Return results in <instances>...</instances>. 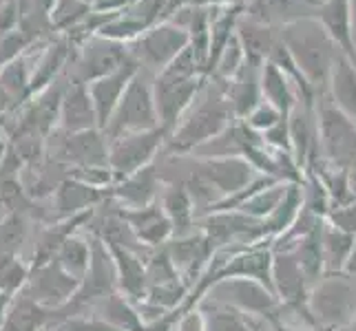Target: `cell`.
Instances as JSON below:
<instances>
[{
    "instance_id": "d6a6232c",
    "label": "cell",
    "mask_w": 356,
    "mask_h": 331,
    "mask_svg": "<svg viewBox=\"0 0 356 331\" xmlns=\"http://www.w3.org/2000/svg\"><path fill=\"white\" fill-rule=\"evenodd\" d=\"M155 181H157L155 179V168L153 166H144L135 175L127 177V181L122 183V188L118 190V194L124 201L133 203L135 207H142L146 201L153 197Z\"/></svg>"
},
{
    "instance_id": "f546056e",
    "label": "cell",
    "mask_w": 356,
    "mask_h": 331,
    "mask_svg": "<svg viewBox=\"0 0 356 331\" xmlns=\"http://www.w3.org/2000/svg\"><path fill=\"white\" fill-rule=\"evenodd\" d=\"M321 226H323V221L312 232H308L303 239H299L297 245L292 248L294 256H297V261H299V265L303 269L305 278H308V283H312V285L325 274L323 252H321Z\"/></svg>"
},
{
    "instance_id": "1f68e13d",
    "label": "cell",
    "mask_w": 356,
    "mask_h": 331,
    "mask_svg": "<svg viewBox=\"0 0 356 331\" xmlns=\"http://www.w3.org/2000/svg\"><path fill=\"white\" fill-rule=\"evenodd\" d=\"M47 321V312L31 296H22L14 309L9 312L7 321L0 331H38Z\"/></svg>"
},
{
    "instance_id": "e575fe53",
    "label": "cell",
    "mask_w": 356,
    "mask_h": 331,
    "mask_svg": "<svg viewBox=\"0 0 356 331\" xmlns=\"http://www.w3.org/2000/svg\"><path fill=\"white\" fill-rule=\"evenodd\" d=\"M286 188H288L286 181H277L275 186H270L266 190H259L257 194H252V197L248 201H243L237 210L243 212V214H248V217H254V219H266L279 205Z\"/></svg>"
},
{
    "instance_id": "ffe728a7",
    "label": "cell",
    "mask_w": 356,
    "mask_h": 331,
    "mask_svg": "<svg viewBox=\"0 0 356 331\" xmlns=\"http://www.w3.org/2000/svg\"><path fill=\"white\" fill-rule=\"evenodd\" d=\"M235 35L241 42L245 60L252 65H264L279 38V31H275L273 24H266L248 14H241L235 24Z\"/></svg>"
},
{
    "instance_id": "c3c4849f",
    "label": "cell",
    "mask_w": 356,
    "mask_h": 331,
    "mask_svg": "<svg viewBox=\"0 0 356 331\" xmlns=\"http://www.w3.org/2000/svg\"><path fill=\"white\" fill-rule=\"evenodd\" d=\"M179 331H204V323H202V318L197 314H191L186 321L181 323Z\"/></svg>"
},
{
    "instance_id": "4316f807",
    "label": "cell",
    "mask_w": 356,
    "mask_h": 331,
    "mask_svg": "<svg viewBox=\"0 0 356 331\" xmlns=\"http://www.w3.org/2000/svg\"><path fill=\"white\" fill-rule=\"evenodd\" d=\"M303 207V183H288L279 205L264 219V232L268 235H284V232L297 221Z\"/></svg>"
},
{
    "instance_id": "5b68a950",
    "label": "cell",
    "mask_w": 356,
    "mask_h": 331,
    "mask_svg": "<svg viewBox=\"0 0 356 331\" xmlns=\"http://www.w3.org/2000/svg\"><path fill=\"white\" fill-rule=\"evenodd\" d=\"M188 44V31L175 24L173 20H166L146 29L138 40L127 44V49L140 67L144 65L146 69L159 73L173 62Z\"/></svg>"
},
{
    "instance_id": "8992f818",
    "label": "cell",
    "mask_w": 356,
    "mask_h": 331,
    "mask_svg": "<svg viewBox=\"0 0 356 331\" xmlns=\"http://www.w3.org/2000/svg\"><path fill=\"white\" fill-rule=\"evenodd\" d=\"M208 78H184L175 76V73L159 71L153 82V104H155V115H157V126L166 135H170L177 128V119L186 110L195 95H197Z\"/></svg>"
},
{
    "instance_id": "52a82bcc",
    "label": "cell",
    "mask_w": 356,
    "mask_h": 331,
    "mask_svg": "<svg viewBox=\"0 0 356 331\" xmlns=\"http://www.w3.org/2000/svg\"><path fill=\"white\" fill-rule=\"evenodd\" d=\"M155 126H157V115H155V104H153V87L138 71L135 78L129 82L127 91L122 93L104 130L111 135V137H118L122 133L151 130Z\"/></svg>"
},
{
    "instance_id": "91938a15",
    "label": "cell",
    "mask_w": 356,
    "mask_h": 331,
    "mask_svg": "<svg viewBox=\"0 0 356 331\" xmlns=\"http://www.w3.org/2000/svg\"><path fill=\"white\" fill-rule=\"evenodd\" d=\"M352 325H354V331H356V321H354V323H352Z\"/></svg>"
},
{
    "instance_id": "f1b7e54d",
    "label": "cell",
    "mask_w": 356,
    "mask_h": 331,
    "mask_svg": "<svg viewBox=\"0 0 356 331\" xmlns=\"http://www.w3.org/2000/svg\"><path fill=\"white\" fill-rule=\"evenodd\" d=\"M31 65L27 53H22L18 58H14L11 62H7L3 69H0V89H3L11 106L22 104L24 100H29V82H31Z\"/></svg>"
},
{
    "instance_id": "74e56055",
    "label": "cell",
    "mask_w": 356,
    "mask_h": 331,
    "mask_svg": "<svg viewBox=\"0 0 356 331\" xmlns=\"http://www.w3.org/2000/svg\"><path fill=\"white\" fill-rule=\"evenodd\" d=\"M97 197H100L97 190H93L91 186H87V183L65 181L63 186L58 188V210L63 214L76 212V210H80V207L95 201Z\"/></svg>"
},
{
    "instance_id": "603a6c76",
    "label": "cell",
    "mask_w": 356,
    "mask_h": 331,
    "mask_svg": "<svg viewBox=\"0 0 356 331\" xmlns=\"http://www.w3.org/2000/svg\"><path fill=\"white\" fill-rule=\"evenodd\" d=\"M69 58H71V42L67 40V35L49 42L44 46V51L40 53V58L35 60V67L31 71L29 97L38 95L40 91H44L49 87V84L56 82L60 73H63V69L67 67Z\"/></svg>"
},
{
    "instance_id": "bcb514c9",
    "label": "cell",
    "mask_w": 356,
    "mask_h": 331,
    "mask_svg": "<svg viewBox=\"0 0 356 331\" xmlns=\"http://www.w3.org/2000/svg\"><path fill=\"white\" fill-rule=\"evenodd\" d=\"M153 300L155 303H162V305H173L181 298L184 287H177L175 283H166V285H157L153 287Z\"/></svg>"
},
{
    "instance_id": "816d5d0a",
    "label": "cell",
    "mask_w": 356,
    "mask_h": 331,
    "mask_svg": "<svg viewBox=\"0 0 356 331\" xmlns=\"http://www.w3.org/2000/svg\"><path fill=\"white\" fill-rule=\"evenodd\" d=\"M346 173H348V183H350V190H352V194L356 197V162H352V164L346 168Z\"/></svg>"
},
{
    "instance_id": "d4e9b609",
    "label": "cell",
    "mask_w": 356,
    "mask_h": 331,
    "mask_svg": "<svg viewBox=\"0 0 356 331\" xmlns=\"http://www.w3.org/2000/svg\"><path fill=\"white\" fill-rule=\"evenodd\" d=\"M78 278L67 274L60 263H49L38 272V280L33 283V300L40 305H60L76 289Z\"/></svg>"
},
{
    "instance_id": "11a10c76",
    "label": "cell",
    "mask_w": 356,
    "mask_h": 331,
    "mask_svg": "<svg viewBox=\"0 0 356 331\" xmlns=\"http://www.w3.org/2000/svg\"><path fill=\"white\" fill-rule=\"evenodd\" d=\"M279 331H318L316 327H279Z\"/></svg>"
},
{
    "instance_id": "4dcf8cb0",
    "label": "cell",
    "mask_w": 356,
    "mask_h": 331,
    "mask_svg": "<svg viewBox=\"0 0 356 331\" xmlns=\"http://www.w3.org/2000/svg\"><path fill=\"white\" fill-rule=\"evenodd\" d=\"M91 278L84 291L80 294L82 298H91V296H102V294L111 291L113 287V267L111 259L106 256L100 243H93V254H91Z\"/></svg>"
},
{
    "instance_id": "7a4b0ae2",
    "label": "cell",
    "mask_w": 356,
    "mask_h": 331,
    "mask_svg": "<svg viewBox=\"0 0 356 331\" xmlns=\"http://www.w3.org/2000/svg\"><path fill=\"white\" fill-rule=\"evenodd\" d=\"M232 117L235 115H232L226 91L217 84L208 93L206 100L184 119V124L170 133L168 148L177 153H186L197 148V146H206L208 142H213L219 135L226 133Z\"/></svg>"
},
{
    "instance_id": "6125c7cd",
    "label": "cell",
    "mask_w": 356,
    "mask_h": 331,
    "mask_svg": "<svg viewBox=\"0 0 356 331\" xmlns=\"http://www.w3.org/2000/svg\"><path fill=\"white\" fill-rule=\"evenodd\" d=\"M87 3H91V5H93V0H87Z\"/></svg>"
},
{
    "instance_id": "d6986e66",
    "label": "cell",
    "mask_w": 356,
    "mask_h": 331,
    "mask_svg": "<svg viewBox=\"0 0 356 331\" xmlns=\"http://www.w3.org/2000/svg\"><path fill=\"white\" fill-rule=\"evenodd\" d=\"M259 78H261V65H252L245 60L237 76L224 87L235 117L245 119L250 115V110L261 102Z\"/></svg>"
},
{
    "instance_id": "f907efd6",
    "label": "cell",
    "mask_w": 356,
    "mask_h": 331,
    "mask_svg": "<svg viewBox=\"0 0 356 331\" xmlns=\"http://www.w3.org/2000/svg\"><path fill=\"white\" fill-rule=\"evenodd\" d=\"M343 274H348L350 278L356 280V239H354V245H352V252L348 256V263L343 267Z\"/></svg>"
},
{
    "instance_id": "680465c9",
    "label": "cell",
    "mask_w": 356,
    "mask_h": 331,
    "mask_svg": "<svg viewBox=\"0 0 356 331\" xmlns=\"http://www.w3.org/2000/svg\"><path fill=\"white\" fill-rule=\"evenodd\" d=\"M5 3H11V0H0V5H5Z\"/></svg>"
},
{
    "instance_id": "db71d44e",
    "label": "cell",
    "mask_w": 356,
    "mask_h": 331,
    "mask_svg": "<svg viewBox=\"0 0 356 331\" xmlns=\"http://www.w3.org/2000/svg\"><path fill=\"white\" fill-rule=\"evenodd\" d=\"M9 303V294L3 291L0 294V323H3V312H5V305Z\"/></svg>"
},
{
    "instance_id": "b9f144b4",
    "label": "cell",
    "mask_w": 356,
    "mask_h": 331,
    "mask_svg": "<svg viewBox=\"0 0 356 331\" xmlns=\"http://www.w3.org/2000/svg\"><path fill=\"white\" fill-rule=\"evenodd\" d=\"M281 119H286V117H281V113L279 110L273 106V104H268V102H259L257 104L252 110H250V115L245 117L243 121L248 124V128H252L254 133H266V130H270L273 128L277 121H281Z\"/></svg>"
},
{
    "instance_id": "836d02e7",
    "label": "cell",
    "mask_w": 356,
    "mask_h": 331,
    "mask_svg": "<svg viewBox=\"0 0 356 331\" xmlns=\"http://www.w3.org/2000/svg\"><path fill=\"white\" fill-rule=\"evenodd\" d=\"M91 11L93 7L87 0H58L51 14H49V22H51V29L65 35L67 31H71L76 24H80L87 18Z\"/></svg>"
},
{
    "instance_id": "d590c367",
    "label": "cell",
    "mask_w": 356,
    "mask_h": 331,
    "mask_svg": "<svg viewBox=\"0 0 356 331\" xmlns=\"http://www.w3.org/2000/svg\"><path fill=\"white\" fill-rule=\"evenodd\" d=\"M211 243L206 241V237L188 239V241H175L170 245V263L177 267H191V272H195V263L202 265L204 259L211 254Z\"/></svg>"
},
{
    "instance_id": "9f6ffc18",
    "label": "cell",
    "mask_w": 356,
    "mask_h": 331,
    "mask_svg": "<svg viewBox=\"0 0 356 331\" xmlns=\"http://www.w3.org/2000/svg\"><path fill=\"white\" fill-rule=\"evenodd\" d=\"M350 9H352V22H354V29H356V0H350Z\"/></svg>"
},
{
    "instance_id": "44dd1931",
    "label": "cell",
    "mask_w": 356,
    "mask_h": 331,
    "mask_svg": "<svg viewBox=\"0 0 356 331\" xmlns=\"http://www.w3.org/2000/svg\"><path fill=\"white\" fill-rule=\"evenodd\" d=\"M60 124L67 133H82L97 128L95 108L89 97L87 84L73 82L67 84L63 97V108H60Z\"/></svg>"
},
{
    "instance_id": "f35d334b",
    "label": "cell",
    "mask_w": 356,
    "mask_h": 331,
    "mask_svg": "<svg viewBox=\"0 0 356 331\" xmlns=\"http://www.w3.org/2000/svg\"><path fill=\"white\" fill-rule=\"evenodd\" d=\"M115 256H118V265H120V274H122V285L129 294L133 296H142L144 291V283H146V276H144V269L142 263L135 259V256L129 250H122L111 245Z\"/></svg>"
},
{
    "instance_id": "8fae6325",
    "label": "cell",
    "mask_w": 356,
    "mask_h": 331,
    "mask_svg": "<svg viewBox=\"0 0 356 331\" xmlns=\"http://www.w3.org/2000/svg\"><path fill=\"white\" fill-rule=\"evenodd\" d=\"M235 305L241 312L250 314H275L277 307V296L270 289H266L261 283H257L252 278H224L217 280L215 289L211 291V296Z\"/></svg>"
},
{
    "instance_id": "6da1fadb",
    "label": "cell",
    "mask_w": 356,
    "mask_h": 331,
    "mask_svg": "<svg viewBox=\"0 0 356 331\" xmlns=\"http://www.w3.org/2000/svg\"><path fill=\"white\" fill-rule=\"evenodd\" d=\"M279 40L284 42L294 65L303 73V78L312 84L316 95L325 93L330 71H332L334 60L341 51L330 40V35L318 24V20L301 18L284 24V27H279Z\"/></svg>"
},
{
    "instance_id": "9c48e42d",
    "label": "cell",
    "mask_w": 356,
    "mask_h": 331,
    "mask_svg": "<svg viewBox=\"0 0 356 331\" xmlns=\"http://www.w3.org/2000/svg\"><path fill=\"white\" fill-rule=\"evenodd\" d=\"M133 58L124 44L104 40L100 35H91V38L87 42H82L78 49L73 82L89 84L93 80H100L108 76V73L118 71L120 67H124Z\"/></svg>"
},
{
    "instance_id": "7402d4cb",
    "label": "cell",
    "mask_w": 356,
    "mask_h": 331,
    "mask_svg": "<svg viewBox=\"0 0 356 331\" xmlns=\"http://www.w3.org/2000/svg\"><path fill=\"white\" fill-rule=\"evenodd\" d=\"M325 93L341 113L356 124V67L343 53L334 60Z\"/></svg>"
},
{
    "instance_id": "ac0fdd59",
    "label": "cell",
    "mask_w": 356,
    "mask_h": 331,
    "mask_svg": "<svg viewBox=\"0 0 356 331\" xmlns=\"http://www.w3.org/2000/svg\"><path fill=\"white\" fill-rule=\"evenodd\" d=\"M323 3L325 0H252L248 16L266 24L277 22L279 27H284V24L301 18H316Z\"/></svg>"
},
{
    "instance_id": "30bf717a",
    "label": "cell",
    "mask_w": 356,
    "mask_h": 331,
    "mask_svg": "<svg viewBox=\"0 0 356 331\" xmlns=\"http://www.w3.org/2000/svg\"><path fill=\"white\" fill-rule=\"evenodd\" d=\"M197 173L213 183V188L222 194V199L237 194L239 190H243L248 183L257 179L250 162L239 155L204 159V162L197 164Z\"/></svg>"
},
{
    "instance_id": "83f0119b",
    "label": "cell",
    "mask_w": 356,
    "mask_h": 331,
    "mask_svg": "<svg viewBox=\"0 0 356 331\" xmlns=\"http://www.w3.org/2000/svg\"><path fill=\"white\" fill-rule=\"evenodd\" d=\"M120 217L131 226L135 237L151 245L164 241L170 232V221L159 212V207H138L135 212H122Z\"/></svg>"
},
{
    "instance_id": "7dc6e473",
    "label": "cell",
    "mask_w": 356,
    "mask_h": 331,
    "mask_svg": "<svg viewBox=\"0 0 356 331\" xmlns=\"http://www.w3.org/2000/svg\"><path fill=\"white\" fill-rule=\"evenodd\" d=\"M69 331H120L115 327H108L104 323H69Z\"/></svg>"
},
{
    "instance_id": "ab89813d",
    "label": "cell",
    "mask_w": 356,
    "mask_h": 331,
    "mask_svg": "<svg viewBox=\"0 0 356 331\" xmlns=\"http://www.w3.org/2000/svg\"><path fill=\"white\" fill-rule=\"evenodd\" d=\"M24 237H27L24 217L18 212L9 214L0 226V259H11L22 245Z\"/></svg>"
},
{
    "instance_id": "6f0895ef",
    "label": "cell",
    "mask_w": 356,
    "mask_h": 331,
    "mask_svg": "<svg viewBox=\"0 0 356 331\" xmlns=\"http://www.w3.org/2000/svg\"><path fill=\"white\" fill-rule=\"evenodd\" d=\"M3 151H5V146L0 144V164H3Z\"/></svg>"
},
{
    "instance_id": "3957f363",
    "label": "cell",
    "mask_w": 356,
    "mask_h": 331,
    "mask_svg": "<svg viewBox=\"0 0 356 331\" xmlns=\"http://www.w3.org/2000/svg\"><path fill=\"white\" fill-rule=\"evenodd\" d=\"M308 307L316 329H343L356 321V280L348 274H323L310 289Z\"/></svg>"
},
{
    "instance_id": "8d00e7d4",
    "label": "cell",
    "mask_w": 356,
    "mask_h": 331,
    "mask_svg": "<svg viewBox=\"0 0 356 331\" xmlns=\"http://www.w3.org/2000/svg\"><path fill=\"white\" fill-rule=\"evenodd\" d=\"M164 207L170 214V221H173V228L177 235H186L191 230V214H193V203L186 188L181 186H173L164 197Z\"/></svg>"
},
{
    "instance_id": "60d3db41",
    "label": "cell",
    "mask_w": 356,
    "mask_h": 331,
    "mask_svg": "<svg viewBox=\"0 0 356 331\" xmlns=\"http://www.w3.org/2000/svg\"><path fill=\"white\" fill-rule=\"evenodd\" d=\"M60 265L67 274L80 280L89 265V248L78 239H67L60 248Z\"/></svg>"
},
{
    "instance_id": "4fadbf2b",
    "label": "cell",
    "mask_w": 356,
    "mask_h": 331,
    "mask_svg": "<svg viewBox=\"0 0 356 331\" xmlns=\"http://www.w3.org/2000/svg\"><path fill=\"white\" fill-rule=\"evenodd\" d=\"M288 133H290V153L294 164L301 173H310V168L318 162V133H316V117L314 110L303 108L301 104L288 117Z\"/></svg>"
},
{
    "instance_id": "ee69618b",
    "label": "cell",
    "mask_w": 356,
    "mask_h": 331,
    "mask_svg": "<svg viewBox=\"0 0 356 331\" xmlns=\"http://www.w3.org/2000/svg\"><path fill=\"white\" fill-rule=\"evenodd\" d=\"M211 331H250V327L239 312H232V309L224 307V309L213 312Z\"/></svg>"
},
{
    "instance_id": "cb8c5ba5",
    "label": "cell",
    "mask_w": 356,
    "mask_h": 331,
    "mask_svg": "<svg viewBox=\"0 0 356 331\" xmlns=\"http://www.w3.org/2000/svg\"><path fill=\"white\" fill-rule=\"evenodd\" d=\"M259 87H261V100L273 104L281 113V117L288 119L292 110L299 106L297 93H294L290 80L284 76V71L277 69L273 62H268V60L261 65Z\"/></svg>"
},
{
    "instance_id": "94428289",
    "label": "cell",
    "mask_w": 356,
    "mask_h": 331,
    "mask_svg": "<svg viewBox=\"0 0 356 331\" xmlns=\"http://www.w3.org/2000/svg\"><path fill=\"white\" fill-rule=\"evenodd\" d=\"M354 40H356V29H354Z\"/></svg>"
},
{
    "instance_id": "7c38bea8",
    "label": "cell",
    "mask_w": 356,
    "mask_h": 331,
    "mask_svg": "<svg viewBox=\"0 0 356 331\" xmlns=\"http://www.w3.org/2000/svg\"><path fill=\"white\" fill-rule=\"evenodd\" d=\"M138 71H140V65L135 62V60H131V62H127L124 67H120L118 71L108 73V76L87 84L89 97H91L93 108H95L97 128H106L108 119H111L122 93L127 91L129 82L135 78V73H138Z\"/></svg>"
},
{
    "instance_id": "277c9868",
    "label": "cell",
    "mask_w": 356,
    "mask_h": 331,
    "mask_svg": "<svg viewBox=\"0 0 356 331\" xmlns=\"http://www.w3.org/2000/svg\"><path fill=\"white\" fill-rule=\"evenodd\" d=\"M318 148L327 164L337 168H348L356 162V124L332 104L327 93L316 95L314 104Z\"/></svg>"
},
{
    "instance_id": "7bdbcfd3",
    "label": "cell",
    "mask_w": 356,
    "mask_h": 331,
    "mask_svg": "<svg viewBox=\"0 0 356 331\" xmlns=\"http://www.w3.org/2000/svg\"><path fill=\"white\" fill-rule=\"evenodd\" d=\"M106 314L108 318L120 327V329H124V331H142L140 327V321H138V316H135L129 307H127V303L124 300H120L118 296H111L106 303Z\"/></svg>"
},
{
    "instance_id": "ba28073f",
    "label": "cell",
    "mask_w": 356,
    "mask_h": 331,
    "mask_svg": "<svg viewBox=\"0 0 356 331\" xmlns=\"http://www.w3.org/2000/svg\"><path fill=\"white\" fill-rule=\"evenodd\" d=\"M166 137L168 135L159 126L151 130L118 135V137H113L111 151H108V168H111V173H115L118 179H127L135 175L144 166H149L153 155Z\"/></svg>"
},
{
    "instance_id": "681fc988",
    "label": "cell",
    "mask_w": 356,
    "mask_h": 331,
    "mask_svg": "<svg viewBox=\"0 0 356 331\" xmlns=\"http://www.w3.org/2000/svg\"><path fill=\"white\" fill-rule=\"evenodd\" d=\"M20 3H29V5H33L38 11H42V14H51V9L56 7V3L58 0H20Z\"/></svg>"
},
{
    "instance_id": "f6af8a7d",
    "label": "cell",
    "mask_w": 356,
    "mask_h": 331,
    "mask_svg": "<svg viewBox=\"0 0 356 331\" xmlns=\"http://www.w3.org/2000/svg\"><path fill=\"white\" fill-rule=\"evenodd\" d=\"M18 24H20V3L18 0L0 5V35L16 31Z\"/></svg>"
},
{
    "instance_id": "e0dca14e",
    "label": "cell",
    "mask_w": 356,
    "mask_h": 331,
    "mask_svg": "<svg viewBox=\"0 0 356 331\" xmlns=\"http://www.w3.org/2000/svg\"><path fill=\"white\" fill-rule=\"evenodd\" d=\"M56 159H63L69 164H78L82 168H100L108 164V153L102 135L93 130L69 133V137L58 146Z\"/></svg>"
},
{
    "instance_id": "484cf974",
    "label": "cell",
    "mask_w": 356,
    "mask_h": 331,
    "mask_svg": "<svg viewBox=\"0 0 356 331\" xmlns=\"http://www.w3.org/2000/svg\"><path fill=\"white\" fill-rule=\"evenodd\" d=\"M354 235H348L332 223L323 221L321 226V252H323V269L325 274H341L348 263V256L354 245Z\"/></svg>"
},
{
    "instance_id": "f5cc1de1",
    "label": "cell",
    "mask_w": 356,
    "mask_h": 331,
    "mask_svg": "<svg viewBox=\"0 0 356 331\" xmlns=\"http://www.w3.org/2000/svg\"><path fill=\"white\" fill-rule=\"evenodd\" d=\"M7 108H14V106H11V100H9V95L3 91V89H0V113H5V110Z\"/></svg>"
},
{
    "instance_id": "9a60e30c",
    "label": "cell",
    "mask_w": 356,
    "mask_h": 331,
    "mask_svg": "<svg viewBox=\"0 0 356 331\" xmlns=\"http://www.w3.org/2000/svg\"><path fill=\"white\" fill-rule=\"evenodd\" d=\"M206 241L215 245H224L230 239H248V241H259L266 237L264 232V219L248 217L239 210L232 212H217L211 219H206Z\"/></svg>"
},
{
    "instance_id": "2e32d148",
    "label": "cell",
    "mask_w": 356,
    "mask_h": 331,
    "mask_svg": "<svg viewBox=\"0 0 356 331\" xmlns=\"http://www.w3.org/2000/svg\"><path fill=\"white\" fill-rule=\"evenodd\" d=\"M224 278H252L275 294V287H273V250L250 248V250L237 254L235 259L217 269L215 283L217 280H224Z\"/></svg>"
},
{
    "instance_id": "5bb4252c",
    "label": "cell",
    "mask_w": 356,
    "mask_h": 331,
    "mask_svg": "<svg viewBox=\"0 0 356 331\" xmlns=\"http://www.w3.org/2000/svg\"><path fill=\"white\" fill-rule=\"evenodd\" d=\"M316 20L325 29L334 46L356 67V40L350 0H325L318 9Z\"/></svg>"
}]
</instances>
